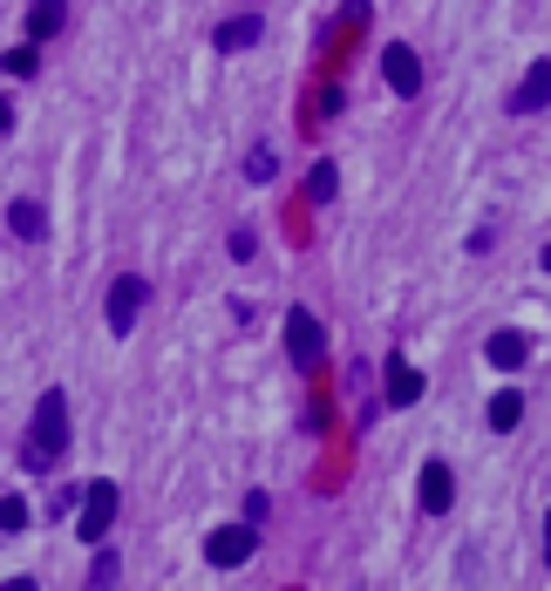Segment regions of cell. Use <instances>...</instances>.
<instances>
[{"instance_id": "cell-1", "label": "cell", "mask_w": 551, "mask_h": 591, "mask_svg": "<svg viewBox=\"0 0 551 591\" xmlns=\"http://www.w3.org/2000/svg\"><path fill=\"white\" fill-rule=\"evenodd\" d=\"M62 455H68V395L48 388V395L35 401V428H28V449H21V462H28L35 476H48Z\"/></svg>"}, {"instance_id": "cell-2", "label": "cell", "mask_w": 551, "mask_h": 591, "mask_svg": "<svg viewBox=\"0 0 551 591\" xmlns=\"http://www.w3.org/2000/svg\"><path fill=\"white\" fill-rule=\"evenodd\" d=\"M286 361L299 374H320V361H328V333H320V320L307 313V306H293V313H286Z\"/></svg>"}, {"instance_id": "cell-3", "label": "cell", "mask_w": 551, "mask_h": 591, "mask_svg": "<svg viewBox=\"0 0 551 591\" xmlns=\"http://www.w3.org/2000/svg\"><path fill=\"white\" fill-rule=\"evenodd\" d=\"M253 551H259V530H253V524H218V530L205 537V564H218V571H239Z\"/></svg>"}, {"instance_id": "cell-4", "label": "cell", "mask_w": 551, "mask_h": 591, "mask_svg": "<svg viewBox=\"0 0 551 591\" xmlns=\"http://www.w3.org/2000/svg\"><path fill=\"white\" fill-rule=\"evenodd\" d=\"M143 299H150V286H143V279H137V272H123V279H116V286H110V306H103V320H110V333H116V341H123V333H130V326H137V313H143Z\"/></svg>"}, {"instance_id": "cell-5", "label": "cell", "mask_w": 551, "mask_h": 591, "mask_svg": "<svg viewBox=\"0 0 551 591\" xmlns=\"http://www.w3.org/2000/svg\"><path fill=\"white\" fill-rule=\"evenodd\" d=\"M110 524H116V483H89V490H82V524H75L82 544H103Z\"/></svg>"}, {"instance_id": "cell-6", "label": "cell", "mask_w": 551, "mask_h": 591, "mask_svg": "<svg viewBox=\"0 0 551 591\" xmlns=\"http://www.w3.org/2000/svg\"><path fill=\"white\" fill-rule=\"evenodd\" d=\"M382 75H388L395 95H422V55H415L409 41H388L382 48Z\"/></svg>"}, {"instance_id": "cell-7", "label": "cell", "mask_w": 551, "mask_h": 591, "mask_svg": "<svg viewBox=\"0 0 551 591\" xmlns=\"http://www.w3.org/2000/svg\"><path fill=\"white\" fill-rule=\"evenodd\" d=\"M544 102H551V62H531V68H524V82L511 89L504 110H511V116H538Z\"/></svg>"}, {"instance_id": "cell-8", "label": "cell", "mask_w": 551, "mask_h": 591, "mask_svg": "<svg viewBox=\"0 0 551 591\" xmlns=\"http://www.w3.org/2000/svg\"><path fill=\"white\" fill-rule=\"evenodd\" d=\"M259 35H266L259 14H232V21H218V28H212V48H218V55H245Z\"/></svg>"}, {"instance_id": "cell-9", "label": "cell", "mask_w": 551, "mask_h": 591, "mask_svg": "<svg viewBox=\"0 0 551 591\" xmlns=\"http://www.w3.org/2000/svg\"><path fill=\"white\" fill-rule=\"evenodd\" d=\"M8 231H14L21 245H41L48 239V204L41 197H14L8 204Z\"/></svg>"}, {"instance_id": "cell-10", "label": "cell", "mask_w": 551, "mask_h": 591, "mask_svg": "<svg viewBox=\"0 0 551 591\" xmlns=\"http://www.w3.org/2000/svg\"><path fill=\"white\" fill-rule=\"evenodd\" d=\"M415 497H422V510H430V517H443V510L457 503V476H449V462H430V470H422Z\"/></svg>"}, {"instance_id": "cell-11", "label": "cell", "mask_w": 551, "mask_h": 591, "mask_svg": "<svg viewBox=\"0 0 551 591\" xmlns=\"http://www.w3.org/2000/svg\"><path fill=\"white\" fill-rule=\"evenodd\" d=\"M21 28H28V48L35 41H55L68 28V0H28V21H21Z\"/></svg>"}, {"instance_id": "cell-12", "label": "cell", "mask_w": 551, "mask_h": 591, "mask_svg": "<svg viewBox=\"0 0 551 591\" xmlns=\"http://www.w3.org/2000/svg\"><path fill=\"white\" fill-rule=\"evenodd\" d=\"M422 401V374L409 368V354H388V408H415Z\"/></svg>"}, {"instance_id": "cell-13", "label": "cell", "mask_w": 551, "mask_h": 591, "mask_svg": "<svg viewBox=\"0 0 551 591\" xmlns=\"http://www.w3.org/2000/svg\"><path fill=\"white\" fill-rule=\"evenodd\" d=\"M484 354H490V368H504V374H511V368H524V361H531V341L504 326V333H490V347H484Z\"/></svg>"}, {"instance_id": "cell-14", "label": "cell", "mask_w": 551, "mask_h": 591, "mask_svg": "<svg viewBox=\"0 0 551 591\" xmlns=\"http://www.w3.org/2000/svg\"><path fill=\"white\" fill-rule=\"evenodd\" d=\"M517 422H524V395H517V388H497V395H490V428L511 435Z\"/></svg>"}, {"instance_id": "cell-15", "label": "cell", "mask_w": 551, "mask_h": 591, "mask_svg": "<svg viewBox=\"0 0 551 591\" xmlns=\"http://www.w3.org/2000/svg\"><path fill=\"white\" fill-rule=\"evenodd\" d=\"M245 177H253V184H272V177H280V157H272V143H253V150H245Z\"/></svg>"}, {"instance_id": "cell-16", "label": "cell", "mask_w": 551, "mask_h": 591, "mask_svg": "<svg viewBox=\"0 0 551 591\" xmlns=\"http://www.w3.org/2000/svg\"><path fill=\"white\" fill-rule=\"evenodd\" d=\"M334 191H341V170H334V164H328V157H320V164H313V170H307V197H313V204H328V197H334Z\"/></svg>"}, {"instance_id": "cell-17", "label": "cell", "mask_w": 551, "mask_h": 591, "mask_svg": "<svg viewBox=\"0 0 551 591\" xmlns=\"http://www.w3.org/2000/svg\"><path fill=\"white\" fill-rule=\"evenodd\" d=\"M0 68H8V75H35V68H41V55H35L28 41H21V48H8V55H0Z\"/></svg>"}, {"instance_id": "cell-18", "label": "cell", "mask_w": 551, "mask_h": 591, "mask_svg": "<svg viewBox=\"0 0 551 591\" xmlns=\"http://www.w3.org/2000/svg\"><path fill=\"white\" fill-rule=\"evenodd\" d=\"M82 591H116V557L103 551V557H95V571H89V584Z\"/></svg>"}, {"instance_id": "cell-19", "label": "cell", "mask_w": 551, "mask_h": 591, "mask_svg": "<svg viewBox=\"0 0 551 591\" xmlns=\"http://www.w3.org/2000/svg\"><path fill=\"white\" fill-rule=\"evenodd\" d=\"M0 530H28V503L21 497H0Z\"/></svg>"}, {"instance_id": "cell-20", "label": "cell", "mask_w": 551, "mask_h": 591, "mask_svg": "<svg viewBox=\"0 0 551 591\" xmlns=\"http://www.w3.org/2000/svg\"><path fill=\"white\" fill-rule=\"evenodd\" d=\"M266 510H272V503H266V490H253V497H245V524L259 530V524H266Z\"/></svg>"}, {"instance_id": "cell-21", "label": "cell", "mask_w": 551, "mask_h": 591, "mask_svg": "<svg viewBox=\"0 0 551 591\" xmlns=\"http://www.w3.org/2000/svg\"><path fill=\"white\" fill-rule=\"evenodd\" d=\"M253 252H259V239H253V231H232V259L245 266V259H253Z\"/></svg>"}, {"instance_id": "cell-22", "label": "cell", "mask_w": 551, "mask_h": 591, "mask_svg": "<svg viewBox=\"0 0 551 591\" xmlns=\"http://www.w3.org/2000/svg\"><path fill=\"white\" fill-rule=\"evenodd\" d=\"M0 130H14V102L8 95H0Z\"/></svg>"}, {"instance_id": "cell-23", "label": "cell", "mask_w": 551, "mask_h": 591, "mask_svg": "<svg viewBox=\"0 0 551 591\" xmlns=\"http://www.w3.org/2000/svg\"><path fill=\"white\" fill-rule=\"evenodd\" d=\"M0 591H41L35 578H8V584H0Z\"/></svg>"}, {"instance_id": "cell-24", "label": "cell", "mask_w": 551, "mask_h": 591, "mask_svg": "<svg viewBox=\"0 0 551 591\" xmlns=\"http://www.w3.org/2000/svg\"><path fill=\"white\" fill-rule=\"evenodd\" d=\"M544 571H551V510H544Z\"/></svg>"}, {"instance_id": "cell-25", "label": "cell", "mask_w": 551, "mask_h": 591, "mask_svg": "<svg viewBox=\"0 0 551 591\" xmlns=\"http://www.w3.org/2000/svg\"><path fill=\"white\" fill-rule=\"evenodd\" d=\"M544 272H551V245H544Z\"/></svg>"}]
</instances>
